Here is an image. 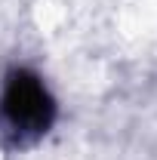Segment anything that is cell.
Masks as SVG:
<instances>
[{
	"mask_svg": "<svg viewBox=\"0 0 157 160\" xmlns=\"http://www.w3.org/2000/svg\"><path fill=\"white\" fill-rule=\"evenodd\" d=\"M0 108H3L6 123L19 136H43L53 126V117H56V102L46 92L43 80L31 71H25V68L13 71L6 77Z\"/></svg>",
	"mask_w": 157,
	"mask_h": 160,
	"instance_id": "1",
	"label": "cell"
}]
</instances>
